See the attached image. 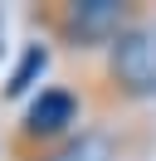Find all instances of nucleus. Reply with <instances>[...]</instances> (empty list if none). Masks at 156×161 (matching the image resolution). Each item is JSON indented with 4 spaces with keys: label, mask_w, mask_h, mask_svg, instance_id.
<instances>
[{
    "label": "nucleus",
    "mask_w": 156,
    "mask_h": 161,
    "mask_svg": "<svg viewBox=\"0 0 156 161\" xmlns=\"http://www.w3.org/2000/svg\"><path fill=\"white\" fill-rule=\"evenodd\" d=\"M34 161H122V142L107 127H78L73 137H64L58 147L34 151Z\"/></svg>",
    "instance_id": "4"
},
{
    "label": "nucleus",
    "mask_w": 156,
    "mask_h": 161,
    "mask_svg": "<svg viewBox=\"0 0 156 161\" xmlns=\"http://www.w3.org/2000/svg\"><path fill=\"white\" fill-rule=\"evenodd\" d=\"M44 73H49V44H44V39H29L25 49H20L10 78H5V98H29L34 83L44 78Z\"/></svg>",
    "instance_id": "5"
},
{
    "label": "nucleus",
    "mask_w": 156,
    "mask_h": 161,
    "mask_svg": "<svg viewBox=\"0 0 156 161\" xmlns=\"http://www.w3.org/2000/svg\"><path fill=\"white\" fill-rule=\"evenodd\" d=\"M132 20L136 10L127 0H64V5L44 10V25L68 49H107Z\"/></svg>",
    "instance_id": "2"
},
{
    "label": "nucleus",
    "mask_w": 156,
    "mask_h": 161,
    "mask_svg": "<svg viewBox=\"0 0 156 161\" xmlns=\"http://www.w3.org/2000/svg\"><path fill=\"white\" fill-rule=\"evenodd\" d=\"M78 117H83V98L73 88H39L20 112V142L49 151L78 132Z\"/></svg>",
    "instance_id": "3"
},
{
    "label": "nucleus",
    "mask_w": 156,
    "mask_h": 161,
    "mask_svg": "<svg viewBox=\"0 0 156 161\" xmlns=\"http://www.w3.org/2000/svg\"><path fill=\"white\" fill-rule=\"evenodd\" d=\"M103 78L122 103L156 98V20H132L103 49Z\"/></svg>",
    "instance_id": "1"
}]
</instances>
